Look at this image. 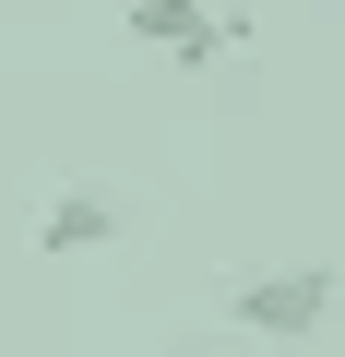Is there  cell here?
I'll return each mask as SVG.
<instances>
[{
  "mask_svg": "<svg viewBox=\"0 0 345 357\" xmlns=\"http://www.w3.org/2000/svg\"><path fill=\"white\" fill-rule=\"evenodd\" d=\"M333 298H345L333 262H286V274H238V286H227V321L262 333V345H298V333L333 321Z\"/></svg>",
  "mask_w": 345,
  "mask_h": 357,
  "instance_id": "6da1fadb",
  "label": "cell"
},
{
  "mask_svg": "<svg viewBox=\"0 0 345 357\" xmlns=\"http://www.w3.org/2000/svg\"><path fill=\"white\" fill-rule=\"evenodd\" d=\"M131 36H143L155 60H191V72L238 48V24L215 13V0H131Z\"/></svg>",
  "mask_w": 345,
  "mask_h": 357,
  "instance_id": "7a4b0ae2",
  "label": "cell"
},
{
  "mask_svg": "<svg viewBox=\"0 0 345 357\" xmlns=\"http://www.w3.org/2000/svg\"><path fill=\"white\" fill-rule=\"evenodd\" d=\"M119 227H131V203H119V191H95V178H72V191H48V203H36V250H48V262L107 250Z\"/></svg>",
  "mask_w": 345,
  "mask_h": 357,
  "instance_id": "3957f363",
  "label": "cell"
}]
</instances>
